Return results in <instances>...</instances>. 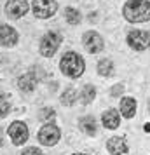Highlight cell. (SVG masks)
I'll return each instance as SVG.
<instances>
[{
    "label": "cell",
    "mask_w": 150,
    "mask_h": 155,
    "mask_svg": "<svg viewBox=\"0 0 150 155\" xmlns=\"http://www.w3.org/2000/svg\"><path fill=\"white\" fill-rule=\"evenodd\" d=\"M54 110L52 108H42L40 110V113H38V119L42 120V122H49V120H52L54 119Z\"/></svg>",
    "instance_id": "cell-21"
},
{
    "label": "cell",
    "mask_w": 150,
    "mask_h": 155,
    "mask_svg": "<svg viewBox=\"0 0 150 155\" xmlns=\"http://www.w3.org/2000/svg\"><path fill=\"white\" fill-rule=\"evenodd\" d=\"M0 145H2V131H0Z\"/></svg>",
    "instance_id": "cell-25"
},
{
    "label": "cell",
    "mask_w": 150,
    "mask_h": 155,
    "mask_svg": "<svg viewBox=\"0 0 150 155\" xmlns=\"http://www.w3.org/2000/svg\"><path fill=\"white\" fill-rule=\"evenodd\" d=\"M18 42V31L9 25H0V45L11 47Z\"/></svg>",
    "instance_id": "cell-10"
},
{
    "label": "cell",
    "mask_w": 150,
    "mask_h": 155,
    "mask_svg": "<svg viewBox=\"0 0 150 155\" xmlns=\"http://www.w3.org/2000/svg\"><path fill=\"white\" fill-rule=\"evenodd\" d=\"M75 99H77V92L73 91V89H66L63 92V96H61V103L65 106H72L75 103Z\"/></svg>",
    "instance_id": "cell-20"
},
{
    "label": "cell",
    "mask_w": 150,
    "mask_h": 155,
    "mask_svg": "<svg viewBox=\"0 0 150 155\" xmlns=\"http://www.w3.org/2000/svg\"><path fill=\"white\" fill-rule=\"evenodd\" d=\"M145 131H147V133H150V124H145Z\"/></svg>",
    "instance_id": "cell-24"
},
{
    "label": "cell",
    "mask_w": 150,
    "mask_h": 155,
    "mask_svg": "<svg viewBox=\"0 0 150 155\" xmlns=\"http://www.w3.org/2000/svg\"><path fill=\"white\" fill-rule=\"evenodd\" d=\"M107 148L112 155H126L128 153V143L121 136H114L107 141Z\"/></svg>",
    "instance_id": "cell-11"
},
{
    "label": "cell",
    "mask_w": 150,
    "mask_h": 155,
    "mask_svg": "<svg viewBox=\"0 0 150 155\" xmlns=\"http://www.w3.org/2000/svg\"><path fill=\"white\" fill-rule=\"evenodd\" d=\"M26 12H28V2L26 0H9L5 4V14L11 19H19Z\"/></svg>",
    "instance_id": "cell-8"
},
{
    "label": "cell",
    "mask_w": 150,
    "mask_h": 155,
    "mask_svg": "<svg viewBox=\"0 0 150 155\" xmlns=\"http://www.w3.org/2000/svg\"><path fill=\"white\" fill-rule=\"evenodd\" d=\"M9 136H11V140H12V143H14L16 147L26 143L28 141V127H26V124L19 122V120L12 122L9 126Z\"/></svg>",
    "instance_id": "cell-6"
},
{
    "label": "cell",
    "mask_w": 150,
    "mask_h": 155,
    "mask_svg": "<svg viewBox=\"0 0 150 155\" xmlns=\"http://www.w3.org/2000/svg\"><path fill=\"white\" fill-rule=\"evenodd\" d=\"M122 92H124V85H122V84H117L114 89H112V96H114V98H117V96H121Z\"/></svg>",
    "instance_id": "cell-23"
},
{
    "label": "cell",
    "mask_w": 150,
    "mask_h": 155,
    "mask_svg": "<svg viewBox=\"0 0 150 155\" xmlns=\"http://www.w3.org/2000/svg\"><path fill=\"white\" fill-rule=\"evenodd\" d=\"M101 120H103V126L107 127V129H117L119 127V122H121V115H119L117 110L108 108L107 112H103Z\"/></svg>",
    "instance_id": "cell-12"
},
{
    "label": "cell",
    "mask_w": 150,
    "mask_h": 155,
    "mask_svg": "<svg viewBox=\"0 0 150 155\" xmlns=\"http://www.w3.org/2000/svg\"><path fill=\"white\" fill-rule=\"evenodd\" d=\"M82 42H84V47H86L89 52H93V54H98L103 51L105 47V44H103V38H101L96 31H87L84 38H82Z\"/></svg>",
    "instance_id": "cell-9"
},
{
    "label": "cell",
    "mask_w": 150,
    "mask_h": 155,
    "mask_svg": "<svg viewBox=\"0 0 150 155\" xmlns=\"http://www.w3.org/2000/svg\"><path fill=\"white\" fill-rule=\"evenodd\" d=\"M35 85H37V78H35V73L33 71H30V73H26V75H23V77L18 78V87L23 92H32L35 89Z\"/></svg>",
    "instance_id": "cell-13"
},
{
    "label": "cell",
    "mask_w": 150,
    "mask_h": 155,
    "mask_svg": "<svg viewBox=\"0 0 150 155\" xmlns=\"http://www.w3.org/2000/svg\"><path fill=\"white\" fill-rule=\"evenodd\" d=\"M73 155H86V153H73Z\"/></svg>",
    "instance_id": "cell-27"
},
{
    "label": "cell",
    "mask_w": 150,
    "mask_h": 155,
    "mask_svg": "<svg viewBox=\"0 0 150 155\" xmlns=\"http://www.w3.org/2000/svg\"><path fill=\"white\" fill-rule=\"evenodd\" d=\"M65 19L70 23V25H79L82 18H80V12L77 11V9L66 7V9H65Z\"/></svg>",
    "instance_id": "cell-18"
},
{
    "label": "cell",
    "mask_w": 150,
    "mask_h": 155,
    "mask_svg": "<svg viewBox=\"0 0 150 155\" xmlns=\"http://www.w3.org/2000/svg\"><path fill=\"white\" fill-rule=\"evenodd\" d=\"M21 155H42V152L35 147H30V148H26V150H23Z\"/></svg>",
    "instance_id": "cell-22"
},
{
    "label": "cell",
    "mask_w": 150,
    "mask_h": 155,
    "mask_svg": "<svg viewBox=\"0 0 150 155\" xmlns=\"http://www.w3.org/2000/svg\"><path fill=\"white\" fill-rule=\"evenodd\" d=\"M9 110H11V99L7 94L0 92V119H4L9 113Z\"/></svg>",
    "instance_id": "cell-19"
},
{
    "label": "cell",
    "mask_w": 150,
    "mask_h": 155,
    "mask_svg": "<svg viewBox=\"0 0 150 155\" xmlns=\"http://www.w3.org/2000/svg\"><path fill=\"white\" fill-rule=\"evenodd\" d=\"M79 129L82 133H86L87 136H93L96 133V120H94V117H91V115L82 117L79 120Z\"/></svg>",
    "instance_id": "cell-15"
},
{
    "label": "cell",
    "mask_w": 150,
    "mask_h": 155,
    "mask_svg": "<svg viewBox=\"0 0 150 155\" xmlns=\"http://www.w3.org/2000/svg\"><path fill=\"white\" fill-rule=\"evenodd\" d=\"M59 68L66 77L77 78L84 73V59L77 54V52H65L61 61H59Z\"/></svg>",
    "instance_id": "cell-2"
},
{
    "label": "cell",
    "mask_w": 150,
    "mask_h": 155,
    "mask_svg": "<svg viewBox=\"0 0 150 155\" xmlns=\"http://www.w3.org/2000/svg\"><path fill=\"white\" fill-rule=\"evenodd\" d=\"M59 129L56 126H52V124H47V126H44L40 131H38V141L42 143L44 147H52V145H56L58 141H59Z\"/></svg>",
    "instance_id": "cell-7"
},
{
    "label": "cell",
    "mask_w": 150,
    "mask_h": 155,
    "mask_svg": "<svg viewBox=\"0 0 150 155\" xmlns=\"http://www.w3.org/2000/svg\"><path fill=\"white\" fill-rule=\"evenodd\" d=\"M128 44L135 51H145L150 47V33L143 30H133L128 33Z\"/></svg>",
    "instance_id": "cell-5"
},
{
    "label": "cell",
    "mask_w": 150,
    "mask_h": 155,
    "mask_svg": "<svg viewBox=\"0 0 150 155\" xmlns=\"http://www.w3.org/2000/svg\"><path fill=\"white\" fill-rule=\"evenodd\" d=\"M94 96H96V89H94L93 85H84V89L80 92V101L84 105H89L94 99Z\"/></svg>",
    "instance_id": "cell-17"
},
{
    "label": "cell",
    "mask_w": 150,
    "mask_h": 155,
    "mask_svg": "<svg viewBox=\"0 0 150 155\" xmlns=\"http://www.w3.org/2000/svg\"><path fill=\"white\" fill-rule=\"evenodd\" d=\"M121 113L122 117H126V119H131V117H135L136 113V99L135 98H124L121 101Z\"/></svg>",
    "instance_id": "cell-14"
},
{
    "label": "cell",
    "mask_w": 150,
    "mask_h": 155,
    "mask_svg": "<svg viewBox=\"0 0 150 155\" xmlns=\"http://www.w3.org/2000/svg\"><path fill=\"white\" fill-rule=\"evenodd\" d=\"M148 112H150V99H148Z\"/></svg>",
    "instance_id": "cell-26"
},
{
    "label": "cell",
    "mask_w": 150,
    "mask_h": 155,
    "mask_svg": "<svg viewBox=\"0 0 150 155\" xmlns=\"http://www.w3.org/2000/svg\"><path fill=\"white\" fill-rule=\"evenodd\" d=\"M124 18L131 23H145L150 19V2L148 0H129L122 7Z\"/></svg>",
    "instance_id": "cell-1"
},
{
    "label": "cell",
    "mask_w": 150,
    "mask_h": 155,
    "mask_svg": "<svg viewBox=\"0 0 150 155\" xmlns=\"http://www.w3.org/2000/svg\"><path fill=\"white\" fill-rule=\"evenodd\" d=\"M59 44H61V37H59V33H54V31L45 33V35L42 37V40H40V54L45 56V58L54 56V52L58 51Z\"/></svg>",
    "instance_id": "cell-4"
},
{
    "label": "cell",
    "mask_w": 150,
    "mask_h": 155,
    "mask_svg": "<svg viewBox=\"0 0 150 155\" xmlns=\"http://www.w3.org/2000/svg\"><path fill=\"white\" fill-rule=\"evenodd\" d=\"M32 9H33V14H35L37 18L47 19V18L56 14L58 4H56V0H33Z\"/></svg>",
    "instance_id": "cell-3"
},
{
    "label": "cell",
    "mask_w": 150,
    "mask_h": 155,
    "mask_svg": "<svg viewBox=\"0 0 150 155\" xmlns=\"http://www.w3.org/2000/svg\"><path fill=\"white\" fill-rule=\"evenodd\" d=\"M98 73L101 77H110L114 73V63L110 59H101L98 63Z\"/></svg>",
    "instance_id": "cell-16"
}]
</instances>
